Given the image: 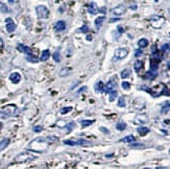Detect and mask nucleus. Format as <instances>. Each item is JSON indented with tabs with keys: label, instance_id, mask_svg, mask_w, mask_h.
<instances>
[{
	"label": "nucleus",
	"instance_id": "nucleus-1",
	"mask_svg": "<svg viewBox=\"0 0 170 169\" xmlns=\"http://www.w3.org/2000/svg\"><path fill=\"white\" fill-rule=\"evenodd\" d=\"M19 113V110H18L17 106L15 104H8L3 109L0 110V119H6V118L13 117L16 116Z\"/></svg>",
	"mask_w": 170,
	"mask_h": 169
},
{
	"label": "nucleus",
	"instance_id": "nucleus-2",
	"mask_svg": "<svg viewBox=\"0 0 170 169\" xmlns=\"http://www.w3.org/2000/svg\"><path fill=\"white\" fill-rule=\"evenodd\" d=\"M35 159H36L35 156H33L31 154L25 151V152H21V154L17 155L15 159H14V163H18V164L26 163V162L33 161V160H35Z\"/></svg>",
	"mask_w": 170,
	"mask_h": 169
},
{
	"label": "nucleus",
	"instance_id": "nucleus-3",
	"mask_svg": "<svg viewBox=\"0 0 170 169\" xmlns=\"http://www.w3.org/2000/svg\"><path fill=\"white\" fill-rule=\"evenodd\" d=\"M149 21H150V24L153 27H155V28H161L163 26V24H164L165 19L163 17H161V16L153 15L149 18Z\"/></svg>",
	"mask_w": 170,
	"mask_h": 169
},
{
	"label": "nucleus",
	"instance_id": "nucleus-4",
	"mask_svg": "<svg viewBox=\"0 0 170 169\" xmlns=\"http://www.w3.org/2000/svg\"><path fill=\"white\" fill-rule=\"evenodd\" d=\"M36 13H37L38 18L40 19H47L49 17V10L45 5H38L36 8Z\"/></svg>",
	"mask_w": 170,
	"mask_h": 169
},
{
	"label": "nucleus",
	"instance_id": "nucleus-5",
	"mask_svg": "<svg viewBox=\"0 0 170 169\" xmlns=\"http://www.w3.org/2000/svg\"><path fill=\"white\" fill-rule=\"evenodd\" d=\"M64 144L71 145V146H81V145H90L91 143L85 139H72V140L64 141Z\"/></svg>",
	"mask_w": 170,
	"mask_h": 169
},
{
	"label": "nucleus",
	"instance_id": "nucleus-6",
	"mask_svg": "<svg viewBox=\"0 0 170 169\" xmlns=\"http://www.w3.org/2000/svg\"><path fill=\"white\" fill-rule=\"evenodd\" d=\"M128 54V50L126 48H118L115 50L114 53V59L113 61H118V60H122V59L126 58V56Z\"/></svg>",
	"mask_w": 170,
	"mask_h": 169
},
{
	"label": "nucleus",
	"instance_id": "nucleus-7",
	"mask_svg": "<svg viewBox=\"0 0 170 169\" xmlns=\"http://www.w3.org/2000/svg\"><path fill=\"white\" fill-rule=\"evenodd\" d=\"M147 122H148V116L146 114H139L134 119V123L136 124H145Z\"/></svg>",
	"mask_w": 170,
	"mask_h": 169
},
{
	"label": "nucleus",
	"instance_id": "nucleus-8",
	"mask_svg": "<svg viewBox=\"0 0 170 169\" xmlns=\"http://www.w3.org/2000/svg\"><path fill=\"white\" fill-rule=\"evenodd\" d=\"M116 88H117V83L115 81H113V79H111V81H109V83L105 86V92L110 93V92H112V91L116 90Z\"/></svg>",
	"mask_w": 170,
	"mask_h": 169
},
{
	"label": "nucleus",
	"instance_id": "nucleus-9",
	"mask_svg": "<svg viewBox=\"0 0 170 169\" xmlns=\"http://www.w3.org/2000/svg\"><path fill=\"white\" fill-rule=\"evenodd\" d=\"M5 23H6V30H8V33H13L16 29V24L14 23L12 18H6Z\"/></svg>",
	"mask_w": 170,
	"mask_h": 169
},
{
	"label": "nucleus",
	"instance_id": "nucleus-10",
	"mask_svg": "<svg viewBox=\"0 0 170 169\" xmlns=\"http://www.w3.org/2000/svg\"><path fill=\"white\" fill-rule=\"evenodd\" d=\"M125 6L123 5V4H120V5H118L117 8H113L112 10V13L114 14L115 16H121L123 15L124 13H125Z\"/></svg>",
	"mask_w": 170,
	"mask_h": 169
},
{
	"label": "nucleus",
	"instance_id": "nucleus-11",
	"mask_svg": "<svg viewBox=\"0 0 170 169\" xmlns=\"http://www.w3.org/2000/svg\"><path fill=\"white\" fill-rule=\"evenodd\" d=\"M17 49L19 50V51H21V52H23V53L27 54V56H33V51H31L30 47H27V46H25V45H23V44H18Z\"/></svg>",
	"mask_w": 170,
	"mask_h": 169
},
{
	"label": "nucleus",
	"instance_id": "nucleus-12",
	"mask_svg": "<svg viewBox=\"0 0 170 169\" xmlns=\"http://www.w3.org/2000/svg\"><path fill=\"white\" fill-rule=\"evenodd\" d=\"M88 12L90 14H92V15H96V14L99 12L98 6H97V4L95 3V2H91V3L88 5Z\"/></svg>",
	"mask_w": 170,
	"mask_h": 169
},
{
	"label": "nucleus",
	"instance_id": "nucleus-13",
	"mask_svg": "<svg viewBox=\"0 0 170 169\" xmlns=\"http://www.w3.org/2000/svg\"><path fill=\"white\" fill-rule=\"evenodd\" d=\"M10 81H12L13 84H18L21 81V75L18 72H14L10 75Z\"/></svg>",
	"mask_w": 170,
	"mask_h": 169
},
{
	"label": "nucleus",
	"instance_id": "nucleus-14",
	"mask_svg": "<svg viewBox=\"0 0 170 169\" xmlns=\"http://www.w3.org/2000/svg\"><path fill=\"white\" fill-rule=\"evenodd\" d=\"M54 29H55L56 31H63L66 29V22L63 21V20H60V21H58L54 25Z\"/></svg>",
	"mask_w": 170,
	"mask_h": 169
},
{
	"label": "nucleus",
	"instance_id": "nucleus-15",
	"mask_svg": "<svg viewBox=\"0 0 170 169\" xmlns=\"http://www.w3.org/2000/svg\"><path fill=\"white\" fill-rule=\"evenodd\" d=\"M157 71H153V70H150V71L146 72V74L143 76L144 79H148V81H153V79L157 77Z\"/></svg>",
	"mask_w": 170,
	"mask_h": 169
},
{
	"label": "nucleus",
	"instance_id": "nucleus-16",
	"mask_svg": "<svg viewBox=\"0 0 170 169\" xmlns=\"http://www.w3.org/2000/svg\"><path fill=\"white\" fill-rule=\"evenodd\" d=\"M95 91H96L97 93L105 92V84H103L101 81H97V83L95 84Z\"/></svg>",
	"mask_w": 170,
	"mask_h": 169
},
{
	"label": "nucleus",
	"instance_id": "nucleus-17",
	"mask_svg": "<svg viewBox=\"0 0 170 169\" xmlns=\"http://www.w3.org/2000/svg\"><path fill=\"white\" fill-rule=\"evenodd\" d=\"M50 58V51H49L48 49L44 50V51H42V53H41V56H40V60L42 62H46L48 59Z\"/></svg>",
	"mask_w": 170,
	"mask_h": 169
},
{
	"label": "nucleus",
	"instance_id": "nucleus-18",
	"mask_svg": "<svg viewBox=\"0 0 170 169\" xmlns=\"http://www.w3.org/2000/svg\"><path fill=\"white\" fill-rule=\"evenodd\" d=\"M10 142H11L10 139H8V138L2 139V140L0 141V151H2V150L5 149V148L8 146V144H10Z\"/></svg>",
	"mask_w": 170,
	"mask_h": 169
},
{
	"label": "nucleus",
	"instance_id": "nucleus-19",
	"mask_svg": "<svg viewBox=\"0 0 170 169\" xmlns=\"http://www.w3.org/2000/svg\"><path fill=\"white\" fill-rule=\"evenodd\" d=\"M71 72H72V69H71V68L64 67V68H62V69L60 70L58 74H60V76L63 77V76H68V75H69Z\"/></svg>",
	"mask_w": 170,
	"mask_h": 169
},
{
	"label": "nucleus",
	"instance_id": "nucleus-20",
	"mask_svg": "<svg viewBox=\"0 0 170 169\" xmlns=\"http://www.w3.org/2000/svg\"><path fill=\"white\" fill-rule=\"evenodd\" d=\"M144 67V63L142 61H137L135 64H134V69H135L136 72H140Z\"/></svg>",
	"mask_w": 170,
	"mask_h": 169
},
{
	"label": "nucleus",
	"instance_id": "nucleus-21",
	"mask_svg": "<svg viewBox=\"0 0 170 169\" xmlns=\"http://www.w3.org/2000/svg\"><path fill=\"white\" fill-rule=\"evenodd\" d=\"M136 139L135 137L133 136V135H128V136L124 137V138H122L121 140H120V142H125V143H131V142H135Z\"/></svg>",
	"mask_w": 170,
	"mask_h": 169
},
{
	"label": "nucleus",
	"instance_id": "nucleus-22",
	"mask_svg": "<svg viewBox=\"0 0 170 169\" xmlns=\"http://www.w3.org/2000/svg\"><path fill=\"white\" fill-rule=\"evenodd\" d=\"M137 132L140 136H145V135H147L149 133V129L148 127H145V126H141V127H138Z\"/></svg>",
	"mask_w": 170,
	"mask_h": 169
},
{
	"label": "nucleus",
	"instance_id": "nucleus-23",
	"mask_svg": "<svg viewBox=\"0 0 170 169\" xmlns=\"http://www.w3.org/2000/svg\"><path fill=\"white\" fill-rule=\"evenodd\" d=\"M147 45H148V40H147V39L142 38L138 41V46H139L140 48H145V47H147Z\"/></svg>",
	"mask_w": 170,
	"mask_h": 169
},
{
	"label": "nucleus",
	"instance_id": "nucleus-24",
	"mask_svg": "<svg viewBox=\"0 0 170 169\" xmlns=\"http://www.w3.org/2000/svg\"><path fill=\"white\" fill-rule=\"evenodd\" d=\"M170 110V100L169 101H166L165 104H163L162 106V110H161V113L162 114H166Z\"/></svg>",
	"mask_w": 170,
	"mask_h": 169
},
{
	"label": "nucleus",
	"instance_id": "nucleus-25",
	"mask_svg": "<svg viewBox=\"0 0 170 169\" xmlns=\"http://www.w3.org/2000/svg\"><path fill=\"white\" fill-rule=\"evenodd\" d=\"M105 17H103V16H101V17H98L96 20H95V26L97 27V29H98L99 27L102 25V23H103V21H105Z\"/></svg>",
	"mask_w": 170,
	"mask_h": 169
},
{
	"label": "nucleus",
	"instance_id": "nucleus-26",
	"mask_svg": "<svg viewBox=\"0 0 170 169\" xmlns=\"http://www.w3.org/2000/svg\"><path fill=\"white\" fill-rule=\"evenodd\" d=\"M95 122L94 119H91V120H81L80 121V124L83 127H86V126H89V125L93 124V123Z\"/></svg>",
	"mask_w": 170,
	"mask_h": 169
},
{
	"label": "nucleus",
	"instance_id": "nucleus-27",
	"mask_svg": "<svg viewBox=\"0 0 170 169\" xmlns=\"http://www.w3.org/2000/svg\"><path fill=\"white\" fill-rule=\"evenodd\" d=\"M116 129H118V131H124V129H126V123L123 122V121H120V122L117 123Z\"/></svg>",
	"mask_w": 170,
	"mask_h": 169
},
{
	"label": "nucleus",
	"instance_id": "nucleus-28",
	"mask_svg": "<svg viewBox=\"0 0 170 169\" xmlns=\"http://www.w3.org/2000/svg\"><path fill=\"white\" fill-rule=\"evenodd\" d=\"M130 74H131L130 69H124L120 73V76H121V78H128V77L130 76Z\"/></svg>",
	"mask_w": 170,
	"mask_h": 169
},
{
	"label": "nucleus",
	"instance_id": "nucleus-29",
	"mask_svg": "<svg viewBox=\"0 0 170 169\" xmlns=\"http://www.w3.org/2000/svg\"><path fill=\"white\" fill-rule=\"evenodd\" d=\"M162 51H163V53H166V54L170 53V44H169V43H166V44L163 45V46H162Z\"/></svg>",
	"mask_w": 170,
	"mask_h": 169
},
{
	"label": "nucleus",
	"instance_id": "nucleus-30",
	"mask_svg": "<svg viewBox=\"0 0 170 169\" xmlns=\"http://www.w3.org/2000/svg\"><path fill=\"white\" fill-rule=\"evenodd\" d=\"M126 106V102H125V98H124L123 96L120 97L119 100H118V107L119 108H124V107Z\"/></svg>",
	"mask_w": 170,
	"mask_h": 169
},
{
	"label": "nucleus",
	"instance_id": "nucleus-31",
	"mask_svg": "<svg viewBox=\"0 0 170 169\" xmlns=\"http://www.w3.org/2000/svg\"><path fill=\"white\" fill-rule=\"evenodd\" d=\"M0 12L1 13H8L10 12V10H8V8L5 5V4L3 3V2L0 1Z\"/></svg>",
	"mask_w": 170,
	"mask_h": 169
},
{
	"label": "nucleus",
	"instance_id": "nucleus-32",
	"mask_svg": "<svg viewBox=\"0 0 170 169\" xmlns=\"http://www.w3.org/2000/svg\"><path fill=\"white\" fill-rule=\"evenodd\" d=\"M75 126V123L72 121V122H70L69 124H66V133H70L71 132V129H73V127Z\"/></svg>",
	"mask_w": 170,
	"mask_h": 169
},
{
	"label": "nucleus",
	"instance_id": "nucleus-33",
	"mask_svg": "<svg viewBox=\"0 0 170 169\" xmlns=\"http://www.w3.org/2000/svg\"><path fill=\"white\" fill-rule=\"evenodd\" d=\"M53 60L55 61L56 63L61 62V53H60V50H56V51L54 52V54H53Z\"/></svg>",
	"mask_w": 170,
	"mask_h": 169
},
{
	"label": "nucleus",
	"instance_id": "nucleus-34",
	"mask_svg": "<svg viewBox=\"0 0 170 169\" xmlns=\"http://www.w3.org/2000/svg\"><path fill=\"white\" fill-rule=\"evenodd\" d=\"M109 94H110V101H114V100L116 99L118 93H117L116 90H114V91H112V92L109 93Z\"/></svg>",
	"mask_w": 170,
	"mask_h": 169
},
{
	"label": "nucleus",
	"instance_id": "nucleus-35",
	"mask_svg": "<svg viewBox=\"0 0 170 169\" xmlns=\"http://www.w3.org/2000/svg\"><path fill=\"white\" fill-rule=\"evenodd\" d=\"M70 111H72V107H65V108H62V109H61L60 113L64 115V114H67L68 112H70Z\"/></svg>",
	"mask_w": 170,
	"mask_h": 169
},
{
	"label": "nucleus",
	"instance_id": "nucleus-36",
	"mask_svg": "<svg viewBox=\"0 0 170 169\" xmlns=\"http://www.w3.org/2000/svg\"><path fill=\"white\" fill-rule=\"evenodd\" d=\"M79 31L80 33H87L88 31H89V27H88V25H83V26L79 28Z\"/></svg>",
	"mask_w": 170,
	"mask_h": 169
},
{
	"label": "nucleus",
	"instance_id": "nucleus-37",
	"mask_svg": "<svg viewBox=\"0 0 170 169\" xmlns=\"http://www.w3.org/2000/svg\"><path fill=\"white\" fill-rule=\"evenodd\" d=\"M160 95H170V91L167 87H164L162 90V92L160 93Z\"/></svg>",
	"mask_w": 170,
	"mask_h": 169
},
{
	"label": "nucleus",
	"instance_id": "nucleus-38",
	"mask_svg": "<svg viewBox=\"0 0 170 169\" xmlns=\"http://www.w3.org/2000/svg\"><path fill=\"white\" fill-rule=\"evenodd\" d=\"M58 137H54V136H49L46 138L47 142H55V141H58Z\"/></svg>",
	"mask_w": 170,
	"mask_h": 169
},
{
	"label": "nucleus",
	"instance_id": "nucleus-39",
	"mask_svg": "<svg viewBox=\"0 0 170 169\" xmlns=\"http://www.w3.org/2000/svg\"><path fill=\"white\" fill-rule=\"evenodd\" d=\"M122 88H123L124 90H130V89H131V84L128 83V81H123V83H122Z\"/></svg>",
	"mask_w": 170,
	"mask_h": 169
},
{
	"label": "nucleus",
	"instance_id": "nucleus-40",
	"mask_svg": "<svg viewBox=\"0 0 170 169\" xmlns=\"http://www.w3.org/2000/svg\"><path fill=\"white\" fill-rule=\"evenodd\" d=\"M43 131V126L42 125H36L35 127H33V132L35 133H40V132Z\"/></svg>",
	"mask_w": 170,
	"mask_h": 169
},
{
	"label": "nucleus",
	"instance_id": "nucleus-41",
	"mask_svg": "<svg viewBox=\"0 0 170 169\" xmlns=\"http://www.w3.org/2000/svg\"><path fill=\"white\" fill-rule=\"evenodd\" d=\"M66 124H67V123H66L65 121H63V120H58V123H56V125H58V126H60V127H65Z\"/></svg>",
	"mask_w": 170,
	"mask_h": 169
},
{
	"label": "nucleus",
	"instance_id": "nucleus-42",
	"mask_svg": "<svg viewBox=\"0 0 170 169\" xmlns=\"http://www.w3.org/2000/svg\"><path fill=\"white\" fill-rule=\"evenodd\" d=\"M99 129H100V131L102 132L103 134H106V135H109V134H110V131H109L108 129H105V127H103V126H101Z\"/></svg>",
	"mask_w": 170,
	"mask_h": 169
},
{
	"label": "nucleus",
	"instance_id": "nucleus-43",
	"mask_svg": "<svg viewBox=\"0 0 170 169\" xmlns=\"http://www.w3.org/2000/svg\"><path fill=\"white\" fill-rule=\"evenodd\" d=\"M163 125L164 126H169L170 127V119H166L163 121Z\"/></svg>",
	"mask_w": 170,
	"mask_h": 169
},
{
	"label": "nucleus",
	"instance_id": "nucleus-44",
	"mask_svg": "<svg viewBox=\"0 0 170 169\" xmlns=\"http://www.w3.org/2000/svg\"><path fill=\"white\" fill-rule=\"evenodd\" d=\"M33 56H29L28 58H26L27 59V61H29V62H33V63H36V62L38 61V59H36V58H31Z\"/></svg>",
	"mask_w": 170,
	"mask_h": 169
},
{
	"label": "nucleus",
	"instance_id": "nucleus-45",
	"mask_svg": "<svg viewBox=\"0 0 170 169\" xmlns=\"http://www.w3.org/2000/svg\"><path fill=\"white\" fill-rule=\"evenodd\" d=\"M130 8L131 10H137V3H136V2H131Z\"/></svg>",
	"mask_w": 170,
	"mask_h": 169
},
{
	"label": "nucleus",
	"instance_id": "nucleus-46",
	"mask_svg": "<svg viewBox=\"0 0 170 169\" xmlns=\"http://www.w3.org/2000/svg\"><path fill=\"white\" fill-rule=\"evenodd\" d=\"M142 53H143V52H142V50H137V51H136V53H135V56H137V58H138V56H140Z\"/></svg>",
	"mask_w": 170,
	"mask_h": 169
},
{
	"label": "nucleus",
	"instance_id": "nucleus-47",
	"mask_svg": "<svg viewBox=\"0 0 170 169\" xmlns=\"http://www.w3.org/2000/svg\"><path fill=\"white\" fill-rule=\"evenodd\" d=\"M86 90H87V87L85 86V87H81V88L79 89L77 92H78V93H80V92H83V91H86Z\"/></svg>",
	"mask_w": 170,
	"mask_h": 169
},
{
	"label": "nucleus",
	"instance_id": "nucleus-48",
	"mask_svg": "<svg viewBox=\"0 0 170 169\" xmlns=\"http://www.w3.org/2000/svg\"><path fill=\"white\" fill-rule=\"evenodd\" d=\"M138 146H141V147H143V144H140V143H139V144H131V147H138Z\"/></svg>",
	"mask_w": 170,
	"mask_h": 169
},
{
	"label": "nucleus",
	"instance_id": "nucleus-49",
	"mask_svg": "<svg viewBox=\"0 0 170 169\" xmlns=\"http://www.w3.org/2000/svg\"><path fill=\"white\" fill-rule=\"evenodd\" d=\"M118 20H120L119 18H114V19H111L110 22H114V21H118Z\"/></svg>",
	"mask_w": 170,
	"mask_h": 169
},
{
	"label": "nucleus",
	"instance_id": "nucleus-50",
	"mask_svg": "<svg viewBox=\"0 0 170 169\" xmlns=\"http://www.w3.org/2000/svg\"><path fill=\"white\" fill-rule=\"evenodd\" d=\"M3 47V41H2V39H0V48H2Z\"/></svg>",
	"mask_w": 170,
	"mask_h": 169
},
{
	"label": "nucleus",
	"instance_id": "nucleus-51",
	"mask_svg": "<svg viewBox=\"0 0 170 169\" xmlns=\"http://www.w3.org/2000/svg\"><path fill=\"white\" fill-rule=\"evenodd\" d=\"M87 41H92V36H88L87 37Z\"/></svg>",
	"mask_w": 170,
	"mask_h": 169
},
{
	"label": "nucleus",
	"instance_id": "nucleus-52",
	"mask_svg": "<svg viewBox=\"0 0 170 169\" xmlns=\"http://www.w3.org/2000/svg\"><path fill=\"white\" fill-rule=\"evenodd\" d=\"M167 68H168V69H170V61L168 62V63H167Z\"/></svg>",
	"mask_w": 170,
	"mask_h": 169
},
{
	"label": "nucleus",
	"instance_id": "nucleus-53",
	"mask_svg": "<svg viewBox=\"0 0 170 169\" xmlns=\"http://www.w3.org/2000/svg\"><path fill=\"white\" fill-rule=\"evenodd\" d=\"M0 129H2V123L0 122Z\"/></svg>",
	"mask_w": 170,
	"mask_h": 169
},
{
	"label": "nucleus",
	"instance_id": "nucleus-54",
	"mask_svg": "<svg viewBox=\"0 0 170 169\" xmlns=\"http://www.w3.org/2000/svg\"><path fill=\"white\" fill-rule=\"evenodd\" d=\"M155 1H158V0H155Z\"/></svg>",
	"mask_w": 170,
	"mask_h": 169
},
{
	"label": "nucleus",
	"instance_id": "nucleus-55",
	"mask_svg": "<svg viewBox=\"0 0 170 169\" xmlns=\"http://www.w3.org/2000/svg\"><path fill=\"white\" fill-rule=\"evenodd\" d=\"M55 1H58V0H55Z\"/></svg>",
	"mask_w": 170,
	"mask_h": 169
}]
</instances>
